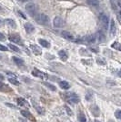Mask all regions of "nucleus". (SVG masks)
<instances>
[{
  "mask_svg": "<svg viewBox=\"0 0 121 122\" xmlns=\"http://www.w3.org/2000/svg\"><path fill=\"white\" fill-rule=\"evenodd\" d=\"M64 99L69 104H77L79 103V97L75 93H67L64 96Z\"/></svg>",
  "mask_w": 121,
  "mask_h": 122,
  "instance_id": "f257e3e1",
  "label": "nucleus"
},
{
  "mask_svg": "<svg viewBox=\"0 0 121 122\" xmlns=\"http://www.w3.org/2000/svg\"><path fill=\"white\" fill-rule=\"evenodd\" d=\"M99 21H100V25L102 27V29L104 32H106L108 28V23H109V20H108V17L106 14H100L99 15Z\"/></svg>",
  "mask_w": 121,
  "mask_h": 122,
  "instance_id": "f03ea898",
  "label": "nucleus"
},
{
  "mask_svg": "<svg viewBox=\"0 0 121 122\" xmlns=\"http://www.w3.org/2000/svg\"><path fill=\"white\" fill-rule=\"evenodd\" d=\"M25 10H26L27 14L30 15L31 17L35 18L37 13H36V5L34 3H28L27 5H25Z\"/></svg>",
  "mask_w": 121,
  "mask_h": 122,
  "instance_id": "7ed1b4c3",
  "label": "nucleus"
},
{
  "mask_svg": "<svg viewBox=\"0 0 121 122\" xmlns=\"http://www.w3.org/2000/svg\"><path fill=\"white\" fill-rule=\"evenodd\" d=\"M8 39H9L11 42L15 43V44H18V45L23 46L22 39H21L20 36H19V35H17V34H11V35H9V36H8Z\"/></svg>",
  "mask_w": 121,
  "mask_h": 122,
  "instance_id": "20e7f679",
  "label": "nucleus"
},
{
  "mask_svg": "<svg viewBox=\"0 0 121 122\" xmlns=\"http://www.w3.org/2000/svg\"><path fill=\"white\" fill-rule=\"evenodd\" d=\"M36 20L38 21V23H40L43 25H47L49 24V17L48 15L45 14H41L39 17H36Z\"/></svg>",
  "mask_w": 121,
  "mask_h": 122,
  "instance_id": "39448f33",
  "label": "nucleus"
},
{
  "mask_svg": "<svg viewBox=\"0 0 121 122\" xmlns=\"http://www.w3.org/2000/svg\"><path fill=\"white\" fill-rule=\"evenodd\" d=\"M32 74H33V76H37V77H40V78L44 79V80L49 78V76H48L47 74H45V73L40 71V70H38V69H35V68L32 71Z\"/></svg>",
  "mask_w": 121,
  "mask_h": 122,
  "instance_id": "423d86ee",
  "label": "nucleus"
},
{
  "mask_svg": "<svg viewBox=\"0 0 121 122\" xmlns=\"http://www.w3.org/2000/svg\"><path fill=\"white\" fill-rule=\"evenodd\" d=\"M53 25L56 28H61V27H63L65 25V22H64V20L61 17L56 16V17L54 18V20H53Z\"/></svg>",
  "mask_w": 121,
  "mask_h": 122,
  "instance_id": "0eeeda50",
  "label": "nucleus"
},
{
  "mask_svg": "<svg viewBox=\"0 0 121 122\" xmlns=\"http://www.w3.org/2000/svg\"><path fill=\"white\" fill-rule=\"evenodd\" d=\"M61 35H62V36H63L64 38H66V39H67V40L76 41L74 36L71 34L70 32H67V31H62V32H61Z\"/></svg>",
  "mask_w": 121,
  "mask_h": 122,
  "instance_id": "6e6552de",
  "label": "nucleus"
},
{
  "mask_svg": "<svg viewBox=\"0 0 121 122\" xmlns=\"http://www.w3.org/2000/svg\"><path fill=\"white\" fill-rule=\"evenodd\" d=\"M21 114L24 116L25 117H26V118H28L29 120H31L32 122H36V120H35V118L34 117V116L31 114L30 112L26 111V110H21Z\"/></svg>",
  "mask_w": 121,
  "mask_h": 122,
  "instance_id": "1a4fd4ad",
  "label": "nucleus"
},
{
  "mask_svg": "<svg viewBox=\"0 0 121 122\" xmlns=\"http://www.w3.org/2000/svg\"><path fill=\"white\" fill-rule=\"evenodd\" d=\"M0 91L5 92V93H10V92H12V88L5 83L0 82Z\"/></svg>",
  "mask_w": 121,
  "mask_h": 122,
  "instance_id": "9d476101",
  "label": "nucleus"
},
{
  "mask_svg": "<svg viewBox=\"0 0 121 122\" xmlns=\"http://www.w3.org/2000/svg\"><path fill=\"white\" fill-rule=\"evenodd\" d=\"M89 108H90L91 113H92L95 117H98V116L100 115V113H99V112H100L99 111V108H98V107H97L96 105H95V104H94V105H91Z\"/></svg>",
  "mask_w": 121,
  "mask_h": 122,
  "instance_id": "9b49d317",
  "label": "nucleus"
},
{
  "mask_svg": "<svg viewBox=\"0 0 121 122\" xmlns=\"http://www.w3.org/2000/svg\"><path fill=\"white\" fill-rule=\"evenodd\" d=\"M30 48L31 50L33 51V53L35 55H41L42 54V51H41V48L37 45H34V44H31L30 45Z\"/></svg>",
  "mask_w": 121,
  "mask_h": 122,
  "instance_id": "f8f14e48",
  "label": "nucleus"
},
{
  "mask_svg": "<svg viewBox=\"0 0 121 122\" xmlns=\"http://www.w3.org/2000/svg\"><path fill=\"white\" fill-rule=\"evenodd\" d=\"M109 32H110V35L112 36H114L116 35V24H115V21L113 20V19L110 21V29H109Z\"/></svg>",
  "mask_w": 121,
  "mask_h": 122,
  "instance_id": "ddd939ff",
  "label": "nucleus"
},
{
  "mask_svg": "<svg viewBox=\"0 0 121 122\" xmlns=\"http://www.w3.org/2000/svg\"><path fill=\"white\" fill-rule=\"evenodd\" d=\"M24 26H25V31H26V33H28V34L33 33V32H34V30H35L34 25H32L31 23H25Z\"/></svg>",
  "mask_w": 121,
  "mask_h": 122,
  "instance_id": "4468645a",
  "label": "nucleus"
},
{
  "mask_svg": "<svg viewBox=\"0 0 121 122\" xmlns=\"http://www.w3.org/2000/svg\"><path fill=\"white\" fill-rule=\"evenodd\" d=\"M5 24L11 28H16V23L15 22V20H13L11 18H7V19H5Z\"/></svg>",
  "mask_w": 121,
  "mask_h": 122,
  "instance_id": "2eb2a0df",
  "label": "nucleus"
},
{
  "mask_svg": "<svg viewBox=\"0 0 121 122\" xmlns=\"http://www.w3.org/2000/svg\"><path fill=\"white\" fill-rule=\"evenodd\" d=\"M16 102H17V104H18L19 106H24V107H29L28 102L26 101L25 99H24L23 97H19V98H17V99H16Z\"/></svg>",
  "mask_w": 121,
  "mask_h": 122,
  "instance_id": "dca6fc26",
  "label": "nucleus"
},
{
  "mask_svg": "<svg viewBox=\"0 0 121 122\" xmlns=\"http://www.w3.org/2000/svg\"><path fill=\"white\" fill-rule=\"evenodd\" d=\"M58 56L60 57V59L62 61H66L67 58H68V56L66 54V52L65 50H60L58 52Z\"/></svg>",
  "mask_w": 121,
  "mask_h": 122,
  "instance_id": "f3484780",
  "label": "nucleus"
},
{
  "mask_svg": "<svg viewBox=\"0 0 121 122\" xmlns=\"http://www.w3.org/2000/svg\"><path fill=\"white\" fill-rule=\"evenodd\" d=\"M38 43H39L43 47H45V48L50 47V43H49V42H47L46 40H45V39L39 38V39H38Z\"/></svg>",
  "mask_w": 121,
  "mask_h": 122,
  "instance_id": "a211bd4d",
  "label": "nucleus"
},
{
  "mask_svg": "<svg viewBox=\"0 0 121 122\" xmlns=\"http://www.w3.org/2000/svg\"><path fill=\"white\" fill-rule=\"evenodd\" d=\"M86 3L90 6L97 7L99 5V0H86Z\"/></svg>",
  "mask_w": 121,
  "mask_h": 122,
  "instance_id": "6ab92c4d",
  "label": "nucleus"
},
{
  "mask_svg": "<svg viewBox=\"0 0 121 122\" xmlns=\"http://www.w3.org/2000/svg\"><path fill=\"white\" fill-rule=\"evenodd\" d=\"M59 86H60V87L62 89H65V90L70 88V84L66 81H60L59 82Z\"/></svg>",
  "mask_w": 121,
  "mask_h": 122,
  "instance_id": "aec40b11",
  "label": "nucleus"
},
{
  "mask_svg": "<svg viewBox=\"0 0 121 122\" xmlns=\"http://www.w3.org/2000/svg\"><path fill=\"white\" fill-rule=\"evenodd\" d=\"M12 59H13V61L15 62L17 66H23V65H24V60H23V59H21V58H18V57H16V56H13V57H12Z\"/></svg>",
  "mask_w": 121,
  "mask_h": 122,
  "instance_id": "412c9836",
  "label": "nucleus"
},
{
  "mask_svg": "<svg viewBox=\"0 0 121 122\" xmlns=\"http://www.w3.org/2000/svg\"><path fill=\"white\" fill-rule=\"evenodd\" d=\"M34 107L36 109V111L38 112L39 114H44V113H45V109H44L42 107H40L37 103H34Z\"/></svg>",
  "mask_w": 121,
  "mask_h": 122,
  "instance_id": "4be33fe9",
  "label": "nucleus"
},
{
  "mask_svg": "<svg viewBox=\"0 0 121 122\" xmlns=\"http://www.w3.org/2000/svg\"><path fill=\"white\" fill-rule=\"evenodd\" d=\"M78 121L79 122H86V117L85 116V114L82 111L79 112L78 114Z\"/></svg>",
  "mask_w": 121,
  "mask_h": 122,
  "instance_id": "5701e85b",
  "label": "nucleus"
},
{
  "mask_svg": "<svg viewBox=\"0 0 121 122\" xmlns=\"http://www.w3.org/2000/svg\"><path fill=\"white\" fill-rule=\"evenodd\" d=\"M45 86H47L49 89H51L52 91H56V87H55L54 85H52V84H49V83H47V82H44L43 83Z\"/></svg>",
  "mask_w": 121,
  "mask_h": 122,
  "instance_id": "b1692460",
  "label": "nucleus"
},
{
  "mask_svg": "<svg viewBox=\"0 0 121 122\" xmlns=\"http://www.w3.org/2000/svg\"><path fill=\"white\" fill-rule=\"evenodd\" d=\"M8 46H9L10 49H12V50L15 51V52H20V49H19L16 46L13 45V44H8Z\"/></svg>",
  "mask_w": 121,
  "mask_h": 122,
  "instance_id": "393cba45",
  "label": "nucleus"
},
{
  "mask_svg": "<svg viewBox=\"0 0 121 122\" xmlns=\"http://www.w3.org/2000/svg\"><path fill=\"white\" fill-rule=\"evenodd\" d=\"M92 97H93V93H92L91 90H88V92L86 93V100H90L91 98H92Z\"/></svg>",
  "mask_w": 121,
  "mask_h": 122,
  "instance_id": "a878e982",
  "label": "nucleus"
},
{
  "mask_svg": "<svg viewBox=\"0 0 121 122\" xmlns=\"http://www.w3.org/2000/svg\"><path fill=\"white\" fill-rule=\"evenodd\" d=\"M8 81L10 82V83H12V84H14V85H15V86H18L19 85V82L17 81L15 77L14 78H8Z\"/></svg>",
  "mask_w": 121,
  "mask_h": 122,
  "instance_id": "bb28decb",
  "label": "nucleus"
},
{
  "mask_svg": "<svg viewBox=\"0 0 121 122\" xmlns=\"http://www.w3.org/2000/svg\"><path fill=\"white\" fill-rule=\"evenodd\" d=\"M112 47H114V48L118 49L119 51H121V45L119 44V43H117V42H115V43L112 45Z\"/></svg>",
  "mask_w": 121,
  "mask_h": 122,
  "instance_id": "cd10ccee",
  "label": "nucleus"
},
{
  "mask_svg": "<svg viewBox=\"0 0 121 122\" xmlns=\"http://www.w3.org/2000/svg\"><path fill=\"white\" fill-rule=\"evenodd\" d=\"M65 109L66 110V113H67V115H68V116H72V115H73V112H72V110L68 107V106L65 105Z\"/></svg>",
  "mask_w": 121,
  "mask_h": 122,
  "instance_id": "c85d7f7f",
  "label": "nucleus"
},
{
  "mask_svg": "<svg viewBox=\"0 0 121 122\" xmlns=\"http://www.w3.org/2000/svg\"><path fill=\"white\" fill-rule=\"evenodd\" d=\"M98 36H99V41H100V42H103V41L105 40V35H104L101 31L98 33Z\"/></svg>",
  "mask_w": 121,
  "mask_h": 122,
  "instance_id": "c756f323",
  "label": "nucleus"
},
{
  "mask_svg": "<svg viewBox=\"0 0 121 122\" xmlns=\"http://www.w3.org/2000/svg\"><path fill=\"white\" fill-rule=\"evenodd\" d=\"M96 63L99 64V65H105V64H106L105 60L102 59V58H96Z\"/></svg>",
  "mask_w": 121,
  "mask_h": 122,
  "instance_id": "7c9ffc66",
  "label": "nucleus"
},
{
  "mask_svg": "<svg viewBox=\"0 0 121 122\" xmlns=\"http://www.w3.org/2000/svg\"><path fill=\"white\" fill-rule=\"evenodd\" d=\"M115 116L116 117H117L118 119H121V110H116L115 112Z\"/></svg>",
  "mask_w": 121,
  "mask_h": 122,
  "instance_id": "2f4dec72",
  "label": "nucleus"
},
{
  "mask_svg": "<svg viewBox=\"0 0 121 122\" xmlns=\"http://www.w3.org/2000/svg\"><path fill=\"white\" fill-rule=\"evenodd\" d=\"M0 51H7V47L0 44Z\"/></svg>",
  "mask_w": 121,
  "mask_h": 122,
  "instance_id": "473e14b6",
  "label": "nucleus"
},
{
  "mask_svg": "<svg viewBox=\"0 0 121 122\" xmlns=\"http://www.w3.org/2000/svg\"><path fill=\"white\" fill-rule=\"evenodd\" d=\"M5 105H6L7 107H12V108H15V109H16V107H15V106H13V105H12V104H10V103H5Z\"/></svg>",
  "mask_w": 121,
  "mask_h": 122,
  "instance_id": "72a5a7b5",
  "label": "nucleus"
},
{
  "mask_svg": "<svg viewBox=\"0 0 121 122\" xmlns=\"http://www.w3.org/2000/svg\"><path fill=\"white\" fill-rule=\"evenodd\" d=\"M5 39V36H4V35H3L1 32H0V41H4Z\"/></svg>",
  "mask_w": 121,
  "mask_h": 122,
  "instance_id": "f704fd0d",
  "label": "nucleus"
},
{
  "mask_svg": "<svg viewBox=\"0 0 121 122\" xmlns=\"http://www.w3.org/2000/svg\"><path fill=\"white\" fill-rule=\"evenodd\" d=\"M17 13H18V15H20V16H22V17H23V18H26V16H25V15H24V14H23V13H22V12H21V11H17Z\"/></svg>",
  "mask_w": 121,
  "mask_h": 122,
  "instance_id": "c9c22d12",
  "label": "nucleus"
},
{
  "mask_svg": "<svg viewBox=\"0 0 121 122\" xmlns=\"http://www.w3.org/2000/svg\"><path fill=\"white\" fill-rule=\"evenodd\" d=\"M3 25H4V20H3V19L0 17V26H2Z\"/></svg>",
  "mask_w": 121,
  "mask_h": 122,
  "instance_id": "e433bc0d",
  "label": "nucleus"
},
{
  "mask_svg": "<svg viewBox=\"0 0 121 122\" xmlns=\"http://www.w3.org/2000/svg\"><path fill=\"white\" fill-rule=\"evenodd\" d=\"M19 122H28V121H26L25 119H23V118H19Z\"/></svg>",
  "mask_w": 121,
  "mask_h": 122,
  "instance_id": "4c0bfd02",
  "label": "nucleus"
},
{
  "mask_svg": "<svg viewBox=\"0 0 121 122\" xmlns=\"http://www.w3.org/2000/svg\"><path fill=\"white\" fill-rule=\"evenodd\" d=\"M90 49H91L92 51H93V52H96V53L97 52V49H96V48H93V47H91Z\"/></svg>",
  "mask_w": 121,
  "mask_h": 122,
  "instance_id": "58836bf2",
  "label": "nucleus"
},
{
  "mask_svg": "<svg viewBox=\"0 0 121 122\" xmlns=\"http://www.w3.org/2000/svg\"><path fill=\"white\" fill-rule=\"evenodd\" d=\"M20 2H22V3H24V2H28V1H31V0H19Z\"/></svg>",
  "mask_w": 121,
  "mask_h": 122,
  "instance_id": "ea45409f",
  "label": "nucleus"
},
{
  "mask_svg": "<svg viewBox=\"0 0 121 122\" xmlns=\"http://www.w3.org/2000/svg\"><path fill=\"white\" fill-rule=\"evenodd\" d=\"M0 13H4V10H3V8L0 6Z\"/></svg>",
  "mask_w": 121,
  "mask_h": 122,
  "instance_id": "a19ab883",
  "label": "nucleus"
},
{
  "mask_svg": "<svg viewBox=\"0 0 121 122\" xmlns=\"http://www.w3.org/2000/svg\"><path fill=\"white\" fill-rule=\"evenodd\" d=\"M0 79H4V76H2L1 74H0Z\"/></svg>",
  "mask_w": 121,
  "mask_h": 122,
  "instance_id": "79ce46f5",
  "label": "nucleus"
},
{
  "mask_svg": "<svg viewBox=\"0 0 121 122\" xmlns=\"http://www.w3.org/2000/svg\"><path fill=\"white\" fill-rule=\"evenodd\" d=\"M95 122H100L99 120H95Z\"/></svg>",
  "mask_w": 121,
  "mask_h": 122,
  "instance_id": "37998d69",
  "label": "nucleus"
},
{
  "mask_svg": "<svg viewBox=\"0 0 121 122\" xmlns=\"http://www.w3.org/2000/svg\"><path fill=\"white\" fill-rule=\"evenodd\" d=\"M108 122H113V120H109Z\"/></svg>",
  "mask_w": 121,
  "mask_h": 122,
  "instance_id": "c03bdc74",
  "label": "nucleus"
},
{
  "mask_svg": "<svg viewBox=\"0 0 121 122\" xmlns=\"http://www.w3.org/2000/svg\"><path fill=\"white\" fill-rule=\"evenodd\" d=\"M119 75H120V76H121V72H119Z\"/></svg>",
  "mask_w": 121,
  "mask_h": 122,
  "instance_id": "a18cd8bd",
  "label": "nucleus"
},
{
  "mask_svg": "<svg viewBox=\"0 0 121 122\" xmlns=\"http://www.w3.org/2000/svg\"><path fill=\"white\" fill-rule=\"evenodd\" d=\"M120 17H121V11H120Z\"/></svg>",
  "mask_w": 121,
  "mask_h": 122,
  "instance_id": "49530a36",
  "label": "nucleus"
},
{
  "mask_svg": "<svg viewBox=\"0 0 121 122\" xmlns=\"http://www.w3.org/2000/svg\"><path fill=\"white\" fill-rule=\"evenodd\" d=\"M89 122H91V121H89Z\"/></svg>",
  "mask_w": 121,
  "mask_h": 122,
  "instance_id": "de8ad7c7",
  "label": "nucleus"
}]
</instances>
